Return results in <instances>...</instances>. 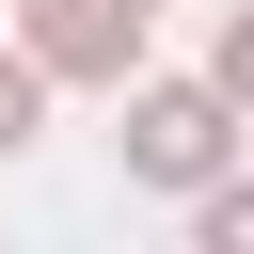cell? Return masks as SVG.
Segmentation results:
<instances>
[{
	"mask_svg": "<svg viewBox=\"0 0 254 254\" xmlns=\"http://www.w3.org/2000/svg\"><path fill=\"white\" fill-rule=\"evenodd\" d=\"M222 159H238V95L222 79H143L127 95V175L143 190H206Z\"/></svg>",
	"mask_w": 254,
	"mask_h": 254,
	"instance_id": "1",
	"label": "cell"
},
{
	"mask_svg": "<svg viewBox=\"0 0 254 254\" xmlns=\"http://www.w3.org/2000/svg\"><path fill=\"white\" fill-rule=\"evenodd\" d=\"M16 32H32L48 79H111V95H127V64H143V0H32Z\"/></svg>",
	"mask_w": 254,
	"mask_h": 254,
	"instance_id": "2",
	"label": "cell"
},
{
	"mask_svg": "<svg viewBox=\"0 0 254 254\" xmlns=\"http://www.w3.org/2000/svg\"><path fill=\"white\" fill-rule=\"evenodd\" d=\"M190 238H206V254H254V175H238V159L190 190Z\"/></svg>",
	"mask_w": 254,
	"mask_h": 254,
	"instance_id": "3",
	"label": "cell"
},
{
	"mask_svg": "<svg viewBox=\"0 0 254 254\" xmlns=\"http://www.w3.org/2000/svg\"><path fill=\"white\" fill-rule=\"evenodd\" d=\"M32 127H48V64H32V32H16V48H0V159H16Z\"/></svg>",
	"mask_w": 254,
	"mask_h": 254,
	"instance_id": "4",
	"label": "cell"
},
{
	"mask_svg": "<svg viewBox=\"0 0 254 254\" xmlns=\"http://www.w3.org/2000/svg\"><path fill=\"white\" fill-rule=\"evenodd\" d=\"M206 79H222V95H238V111H254V0H238V16H222V48H206Z\"/></svg>",
	"mask_w": 254,
	"mask_h": 254,
	"instance_id": "5",
	"label": "cell"
},
{
	"mask_svg": "<svg viewBox=\"0 0 254 254\" xmlns=\"http://www.w3.org/2000/svg\"><path fill=\"white\" fill-rule=\"evenodd\" d=\"M143 16H159V0H143Z\"/></svg>",
	"mask_w": 254,
	"mask_h": 254,
	"instance_id": "6",
	"label": "cell"
}]
</instances>
